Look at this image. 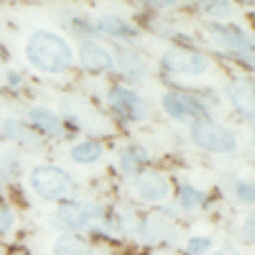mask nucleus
<instances>
[{
  "instance_id": "obj_1",
  "label": "nucleus",
  "mask_w": 255,
  "mask_h": 255,
  "mask_svg": "<svg viewBox=\"0 0 255 255\" xmlns=\"http://www.w3.org/2000/svg\"><path fill=\"white\" fill-rule=\"evenodd\" d=\"M26 56L38 72L46 74H61L74 64L72 46L51 31H36L26 44Z\"/></svg>"
},
{
  "instance_id": "obj_2",
  "label": "nucleus",
  "mask_w": 255,
  "mask_h": 255,
  "mask_svg": "<svg viewBox=\"0 0 255 255\" xmlns=\"http://www.w3.org/2000/svg\"><path fill=\"white\" fill-rule=\"evenodd\" d=\"M191 140L212 153H235L238 151L235 133L225 125H220L215 120H204V118H199L191 125Z\"/></svg>"
},
{
  "instance_id": "obj_3",
  "label": "nucleus",
  "mask_w": 255,
  "mask_h": 255,
  "mask_svg": "<svg viewBox=\"0 0 255 255\" xmlns=\"http://www.w3.org/2000/svg\"><path fill=\"white\" fill-rule=\"evenodd\" d=\"M31 189L41 199L56 202V199H67L72 194L74 181L59 166H38V168H33V174H31Z\"/></svg>"
},
{
  "instance_id": "obj_4",
  "label": "nucleus",
  "mask_w": 255,
  "mask_h": 255,
  "mask_svg": "<svg viewBox=\"0 0 255 255\" xmlns=\"http://www.w3.org/2000/svg\"><path fill=\"white\" fill-rule=\"evenodd\" d=\"M161 64L171 74H184V77H197V74H204L209 69V59L199 51H191V49H168L163 54Z\"/></svg>"
},
{
  "instance_id": "obj_5",
  "label": "nucleus",
  "mask_w": 255,
  "mask_h": 255,
  "mask_svg": "<svg viewBox=\"0 0 255 255\" xmlns=\"http://www.w3.org/2000/svg\"><path fill=\"white\" fill-rule=\"evenodd\" d=\"M133 189L138 199L148 202V204H158L171 194V184L161 171H140L133 181Z\"/></svg>"
},
{
  "instance_id": "obj_6",
  "label": "nucleus",
  "mask_w": 255,
  "mask_h": 255,
  "mask_svg": "<svg viewBox=\"0 0 255 255\" xmlns=\"http://www.w3.org/2000/svg\"><path fill=\"white\" fill-rule=\"evenodd\" d=\"M108 105L113 113H118L125 120H143L145 118V102L140 100L138 92L128 90V87H113L108 92Z\"/></svg>"
},
{
  "instance_id": "obj_7",
  "label": "nucleus",
  "mask_w": 255,
  "mask_h": 255,
  "mask_svg": "<svg viewBox=\"0 0 255 255\" xmlns=\"http://www.w3.org/2000/svg\"><path fill=\"white\" fill-rule=\"evenodd\" d=\"M161 105H163V110L171 115L174 120H191V118H199L207 113V108L197 100V97H191V95H184V92H168L161 97Z\"/></svg>"
},
{
  "instance_id": "obj_8",
  "label": "nucleus",
  "mask_w": 255,
  "mask_h": 255,
  "mask_svg": "<svg viewBox=\"0 0 255 255\" xmlns=\"http://www.w3.org/2000/svg\"><path fill=\"white\" fill-rule=\"evenodd\" d=\"M79 64L87 72H113L115 69V59L110 49H105L100 41H82L79 44Z\"/></svg>"
},
{
  "instance_id": "obj_9",
  "label": "nucleus",
  "mask_w": 255,
  "mask_h": 255,
  "mask_svg": "<svg viewBox=\"0 0 255 255\" xmlns=\"http://www.w3.org/2000/svg\"><path fill=\"white\" fill-rule=\"evenodd\" d=\"M209 33L215 41H220L222 46L227 49H235L240 54H248V59L253 56V41L250 36L240 28V26H232V23H212L209 26Z\"/></svg>"
},
{
  "instance_id": "obj_10",
  "label": "nucleus",
  "mask_w": 255,
  "mask_h": 255,
  "mask_svg": "<svg viewBox=\"0 0 255 255\" xmlns=\"http://www.w3.org/2000/svg\"><path fill=\"white\" fill-rule=\"evenodd\" d=\"M100 217V209L95 204H61L59 212H56V220L61 227L67 230H84L90 227V222Z\"/></svg>"
},
{
  "instance_id": "obj_11",
  "label": "nucleus",
  "mask_w": 255,
  "mask_h": 255,
  "mask_svg": "<svg viewBox=\"0 0 255 255\" xmlns=\"http://www.w3.org/2000/svg\"><path fill=\"white\" fill-rule=\"evenodd\" d=\"M28 118H31V123L38 128L41 133L54 135V138H61V135H64V123H61V118H59L54 110L44 108V105H36V108H31V110H28Z\"/></svg>"
},
{
  "instance_id": "obj_12",
  "label": "nucleus",
  "mask_w": 255,
  "mask_h": 255,
  "mask_svg": "<svg viewBox=\"0 0 255 255\" xmlns=\"http://www.w3.org/2000/svg\"><path fill=\"white\" fill-rule=\"evenodd\" d=\"M97 31L115 36V38H138L140 36V31L133 23H128V20H123L118 15H100L97 18Z\"/></svg>"
},
{
  "instance_id": "obj_13",
  "label": "nucleus",
  "mask_w": 255,
  "mask_h": 255,
  "mask_svg": "<svg viewBox=\"0 0 255 255\" xmlns=\"http://www.w3.org/2000/svg\"><path fill=\"white\" fill-rule=\"evenodd\" d=\"M145 161H148V151H145L143 145H135V143L133 145H125L123 151H120V158H118L120 171L128 174V176H138Z\"/></svg>"
},
{
  "instance_id": "obj_14",
  "label": "nucleus",
  "mask_w": 255,
  "mask_h": 255,
  "mask_svg": "<svg viewBox=\"0 0 255 255\" xmlns=\"http://www.w3.org/2000/svg\"><path fill=\"white\" fill-rule=\"evenodd\" d=\"M54 255H95L92 245L74 235H61L54 243Z\"/></svg>"
},
{
  "instance_id": "obj_15",
  "label": "nucleus",
  "mask_w": 255,
  "mask_h": 255,
  "mask_svg": "<svg viewBox=\"0 0 255 255\" xmlns=\"http://www.w3.org/2000/svg\"><path fill=\"white\" fill-rule=\"evenodd\" d=\"M102 145L97 143V140H82V143H77L74 148H72V161L74 163H82V166H90V163H97L100 158H102Z\"/></svg>"
},
{
  "instance_id": "obj_16",
  "label": "nucleus",
  "mask_w": 255,
  "mask_h": 255,
  "mask_svg": "<svg viewBox=\"0 0 255 255\" xmlns=\"http://www.w3.org/2000/svg\"><path fill=\"white\" fill-rule=\"evenodd\" d=\"M3 130L8 133V138H13L15 143H20L23 148H36L38 145V133L28 130V128L20 125L18 120H5L3 123Z\"/></svg>"
},
{
  "instance_id": "obj_17",
  "label": "nucleus",
  "mask_w": 255,
  "mask_h": 255,
  "mask_svg": "<svg viewBox=\"0 0 255 255\" xmlns=\"http://www.w3.org/2000/svg\"><path fill=\"white\" fill-rule=\"evenodd\" d=\"M179 202L184 209H199L204 204V191H199L191 184H181L179 186Z\"/></svg>"
},
{
  "instance_id": "obj_18",
  "label": "nucleus",
  "mask_w": 255,
  "mask_h": 255,
  "mask_svg": "<svg viewBox=\"0 0 255 255\" xmlns=\"http://www.w3.org/2000/svg\"><path fill=\"white\" fill-rule=\"evenodd\" d=\"M232 100L238 102V108L243 110V113H253V87L250 84H245V82H238L235 87H232Z\"/></svg>"
},
{
  "instance_id": "obj_19",
  "label": "nucleus",
  "mask_w": 255,
  "mask_h": 255,
  "mask_svg": "<svg viewBox=\"0 0 255 255\" xmlns=\"http://www.w3.org/2000/svg\"><path fill=\"white\" fill-rule=\"evenodd\" d=\"M209 245H212L209 238H204V235H194V238L186 243V253H189V255H204V253L209 250Z\"/></svg>"
},
{
  "instance_id": "obj_20",
  "label": "nucleus",
  "mask_w": 255,
  "mask_h": 255,
  "mask_svg": "<svg viewBox=\"0 0 255 255\" xmlns=\"http://www.w3.org/2000/svg\"><path fill=\"white\" fill-rule=\"evenodd\" d=\"M13 225H15V217H13L10 207L0 202V235H8V232L13 230Z\"/></svg>"
},
{
  "instance_id": "obj_21",
  "label": "nucleus",
  "mask_w": 255,
  "mask_h": 255,
  "mask_svg": "<svg viewBox=\"0 0 255 255\" xmlns=\"http://www.w3.org/2000/svg\"><path fill=\"white\" fill-rule=\"evenodd\" d=\"M253 184L250 181H238L235 184V194H238V199L240 202H245V204H253Z\"/></svg>"
},
{
  "instance_id": "obj_22",
  "label": "nucleus",
  "mask_w": 255,
  "mask_h": 255,
  "mask_svg": "<svg viewBox=\"0 0 255 255\" xmlns=\"http://www.w3.org/2000/svg\"><path fill=\"white\" fill-rule=\"evenodd\" d=\"M202 8H204L207 13H215V15H222V18L232 13V5H230V3H204Z\"/></svg>"
},
{
  "instance_id": "obj_23",
  "label": "nucleus",
  "mask_w": 255,
  "mask_h": 255,
  "mask_svg": "<svg viewBox=\"0 0 255 255\" xmlns=\"http://www.w3.org/2000/svg\"><path fill=\"white\" fill-rule=\"evenodd\" d=\"M243 238L248 243H253V217H248V222L243 225Z\"/></svg>"
},
{
  "instance_id": "obj_24",
  "label": "nucleus",
  "mask_w": 255,
  "mask_h": 255,
  "mask_svg": "<svg viewBox=\"0 0 255 255\" xmlns=\"http://www.w3.org/2000/svg\"><path fill=\"white\" fill-rule=\"evenodd\" d=\"M212 255H240L235 248H222V250H217V253H212Z\"/></svg>"
},
{
  "instance_id": "obj_25",
  "label": "nucleus",
  "mask_w": 255,
  "mask_h": 255,
  "mask_svg": "<svg viewBox=\"0 0 255 255\" xmlns=\"http://www.w3.org/2000/svg\"><path fill=\"white\" fill-rule=\"evenodd\" d=\"M5 59V54H3V49H0V61H3Z\"/></svg>"
}]
</instances>
